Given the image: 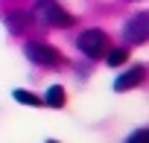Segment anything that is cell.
Here are the masks:
<instances>
[{
    "label": "cell",
    "mask_w": 149,
    "mask_h": 143,
    "mask_svg": "<svg viewBox=\"0 0 149 143\" xmlns=\"http://www.w3.org/2000/svg\"><path fill=\"white\" fill-rule=\"evenodd\" d=\"M35 15H38L44 24L58 26V29H67V26L76 24V21H73V15H67L56 0H38V3H35Z\"/></svg>",
    "instance_id": "6da1fadb"
},
{
    "label": "cell",
    "mask_w": 149,
    "mask_h": 143,
    "mask_svg": "<svg viewBox=\"0 0 149 143\" xmlns=\"http://www.w3.org/2000/svg\"><path fill=\"white\" fill-rule=\"evenodd\" d=\"M76 44H79V50H82L88 58H102L105 50H108V35H105L102 29H85Z\"/></svg>",
    "instance_id": "7a4b0ae2"
},
{
    "label": "cell",
    "mask_w": 149,
    "mask_h": 143,
    "mask_svg": "<svg viewBox=\"0 0 149 143\" xmlns=\"http://www.w3.org/2000/svg\"><path fill=\"white\" fill-rule=\"evenodd\" d=\"M24 53L29 56V61H35L41 67H58L61 64V53L56 47H50V44H41V41H29L24 47Z\"/></svg>",
    "instance_id": "3957f363"
},
{
    "label": "cell",
    "mask_w": 149,
    "mask_h": 143,
    "mask_svg": "<svg viewBox=\"0 0 149 143\" xmlns=\"http://www.w3.org/2000/svg\"><path fill=\"white\" fill-rule=\"evenodd\" d=\"M123 35L129 44H143L149 38V12H134L123 24Z\"/></svg>",
    "instance_id": "277c9868"
},
{
    "label": "cell",
    "mask_w": 149,
    "mask_h": 143,
    "mask_svg": "<svg viewBox=\"0 0 149 143\" xmlns=\"http://www.w3.org/2000/svg\"><path fill=\"white\" fill-rule=\"evenodd\" d=\"M143 82V67L137 64V67H132L129 73H123L117 82H114V91H132V88H137Z\"/></svg>",
    "instance_id": "5b68a950"
},
{
    "label": "cell",
    "mask_w": 149,
    "mask_h": 143,
    "mask_svg": "<svg viewBox=\"0 0 149 143\" xmlns=\"http://www.w3.org/2000/svg\"><path fill=\"white\" fill-rule=\"evenodd\" d=\"M44 99H47V105H50V108H61L67 96H64V88H61V85H53V88L47 91V96H44Z\"/></svg>",
    "instance_id": "8992f818"
},
{
    "label": "cell",
    "mask_w": 149,
    "mask_h": 143,
    "mask_svg": "<svg viewBox=\"0 0 149 143\" xmlns=\"http://www.w3.org/2000/svg\"><path fill=\"white\" fill-rule=\"evenodd\" d=\"M126 58H129V50H126V47H117V50H111V53H108V64H111V67L123 64Z\"/></svg>",
    "instance_id": "52a82bcc"
},
{
    "label": "cell",
    "mask_w": 149,
    "mask_h": 143,
    "mask_svg": "<svg viewBox=\"0 0 149 143\" xmlns=\"http://www.w3.org/2000/svg\"><path fill=\"white\" fill-rule=\"evenodd\" d=\"M15 99H18V102H24V105H32V108H38V105H41V99H38L35 94H29V91H15Z\"/></svg>",
    "instance_id": "ba28073f"
},
{
    "label": "cell",
    "mask_w": 149,
    "mask_h": 143,
    "mask_svg": "<svg viewBox=\"0 0 149 143\" xmlns=\"http://www.w3.org/2000/svg\"><path fill=\"white\" fill-rule=\"evenodd\" d=\"M26 21H29V15H26V12H15V15L9 18V26H12L15 32H21V29L26 26Z\"/></svg>",
    "instance_id": "9c48e42d"
},
{
    "label": "cell",
    "mask_w": 149,
    "mask_h": 143,
    "mask_svg": "<svg viewBox=\"0 0 149 143\" xmlns=\"http://www.w3.org/2000/svg\"><path fill=\"white\" fill-rule=\"evenodd\" d=\"M146 134H149V131H146V128H143V131H134V134H132V137H129V140H143V137H146Z\"/></svg>",
    "instance_id": "30bf717a"
}]
</instances>
